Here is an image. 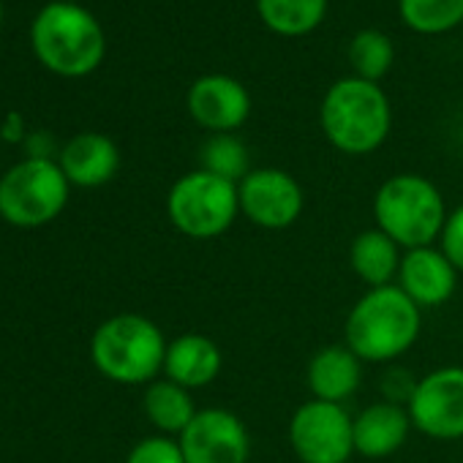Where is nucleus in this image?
Here are the masks:
<instances>
[{
  "label": "nucleus",
  "mask_w": 463,
  "mask_h": 463,
  "mask_svg": "<svg viewBox=\"0 0 463 463\" xmlns=\"http://www.w3.org/2000/svg\"><path fill=\"white\" fill-rule=\"evenodd\" d=\"M420 311L398 284L368 289L346 317L344 344L363 363H392L417 344L422 330Z\"/></svg>",
  "instance_id": "nucleus-1"
},
{
  "label": "nucleus",
  "mask_w": 463,
  "mask_h": 463,
  "mask_svg": "<svg viewBox=\"0 0 463 463\" xmlns=\"http://www.w3.org/2000/svg\"><path fill=\"white\" fill-rule=\"evenodd\" d=\"M319 123L335 150L346 156H368L390 137L392 109L379 82L346 77L325 93Z\"/></svg>",
  "instance_id": "nucleus-2"
},
{
  "label": "nucleus",
  "mask_w": 463,
  "mask_h": 463,
  "mask_svg": "<svg viewBox=\"0 0 463 463\" xmlns=\"http://www.w3.org/2000/svg\"><path fill=\"white\" fill-rule=\"evenodd\" d=\"M376 229L392 238L403 251L433 246L444 229L447 207L444 196L422 175H392L373 196Z\"/></svg>",
  "instance_id": "nucleus-3"
},
{
  "label": "nucleus",
  "mask_w": 463,
  "mask_h": 463,
  "mask_svg": "<svg viewBox=\"0 0 463 463\" xmlns=\"http://www.w3.org/2000/svg\"><path fill=\"white\" fill-rule=\"evenodd\" d=\"M166 346L156 322L139 314H118L93 333L90 360L109 382L150 384L164 371Z\"/></svg>",
  "instance_id": "nucleus-4"
},
{
  "label": "nucleus",
  "mask_w": 463,
  "mask_h": 463,
  "mask_svg": "<svg viewBox=\"0 0 463 463\" xmlns=\"http://www.w3.org/2000/svg\"><path fill=\"white\" fill-rule=\"evenodd\" d=\"M33 50L39 61L63 77H85L99 69L107 42L90 12L74 4H50L33 23Z\"/></svg>",
  "instance_id": "nucleus-5"
},
{
  "label": "nucleus",
  "mask_w": 463,
  "mask_h": 463,
  "mask_svg": "<svg viewBox=\"0 0 463 463\" xmlns=\"http://www.w3.org/2000/svg\"><path fill=\"white\" fill-rule=\"evenodd\" d=\"M166 215L185 238L213 241L221 238L241 215L238 183L213 172L194 169L175 180L166 194Z\"/></svg>",
  "instance_id": "nucleus-6"
},
{
  "label": "nucleus",
  "mask_w": 463,
  "mask_h": 463,
  "mask_svg": "<svg viewBox=\"0 0 463 463\" xmlns=\"http://www.w3.org/2000/svg\"><path fill=\"white\" fill-rule=\"evenodd\" d=\"M69 185L61 164L33 156L0 177V215L20 229L44 226L63 213Z\"/></svg>",
  "instance_id": "nucleus-7"
},
{
  "label": "nucleus",
  "mask_w": 463,
  "mask_h": 463,
  "mask_svg": "<svg viewBox=\"0 0 463 463\" xmlns=\"http://www.w3.org/2000/svg\"><path fill=\"white\" fill-rule=\"evenodd\" d=\"M352 414L344 403L306 401L289 420V444L300 463H349L354 452Z\"/></svg>",
  "instance_id": "nucleus-8"
},
{
  "label": "nucleus",
  "mask_w": 463,
  "mask_h": 463,
  "mask_svg": "<svg viewBox=\"0 0 463 463\" xmlns=\"http://www.w3.org/2000/svg\"><path fill=\"white\" fill-rule=\"evenodd\" d=\"M411 425L436 441L463 439V368L444 365L425 373L406 403Z\"/></svg>",
  "instance_id": "nucleus-9"
},
{
  "label": "nucleus",
  "mask_w": 463,
  "mask_h": 463,
  "mask_svg": "<svg viewBox=\"0 0 463 463\" xmlns=\"http://www.w3.org/2000/svg\"><path fill=\"white\" fill-rule=\"evenodd\" d=\"M238 199L246 221L268 232L289 229L306 207V194L300 183L289 172L276 166L251 169L238 183Z\"/></svg>",
  "instance_id": "nucleus-10"
},
{
  "label": "nucleus",
  "mask_w": 463,
  "mask_h": 463,
  "mask_svg": "<svg viewBox=\"0 0 463 463\" xmlns=\"http://www.w3.org/2000/svg\"><path fill=\"white\" fill-rule=\"evenodd\" d=\"M185 463H249L251 439L243 420L221 406L199 409L177 436Z\"/></svg>",
  "instance_id": "nucleus-11"
},
{
  "label": "nucleus",
  "mask_w": 463,
  "mask_h": 463,
  "mask_svg": "<svg viewBox=\"0 0 463 463\" xmlns=\"http://www.w3.org/2000/svg\"><path fill=\"white\" fill-rule=\"evenodd\" d=\"M188 115L210 134H235L251 115V96L229 74H204L188 90Z\"/></svg>",
  "instance_id": "nucleus-12"
},
{
  "label": "nucleus",
  "mask_w": 463,
  "mask_h": 463,
  "mask_svg": "<svg viewBox=\"0 0 463 463\" xmlns=\"http://www.w3.org/2000/svg\"><path fill=\"white\" fill-rule=\"evenodd\" d=\"M398 287L420 308H436V306H444L455 295L458 270L449 265V260L436 246L411 249L403 254Z\"/></svg>",
  "instance_id": "nucleus-13"
},
{
  "label": "nucleus",
  "mask_w": 463,
  "mask_h": 463,
  "mask_svg": "<svg viewBox=\"0 0 463 463\" xmlns=\"http://www.w3.org/2000/svg\"><path fill=\"white\" fill-rule=\"evenodd\" d=\"M411 428L414 425L403 403H392V401L371 403L352 420L354 452L371 460L387 458L406 444Z\"/></svg>",
  "instance_id": "nucleus-14"
},
{
  "label": "nucleus",
  "mask_w": 463,
  "mask_h": 463,
  "mask_svg": "<svg viewBox=\"0 0 463 463\" xmlns=\"http://www.w3.org/2000/svg\"><path fill=\"white\" fill-rule=\"evenodd\" d=\"M363 382V360L346 344H330L314 352L306 368V384L317 401L346 403Z\"/></svg>",
  "instance_id": "nucleus-15"
},
{
  "label": "nucleus",
  "mask_w": 463,
  "mask_h": 463,
  "mask_svg": "<svg viewBox=\"0 0 463 463\" xmlns=\"http://www.w3.org/2000/svg\"><path fill=\"white\" fill-rule=\"evenodd\" d=\"M223 368L221 346L202 335V333H185L169 341L166 357H164V373L169 382L185 387V390H202L218 379Z\"/></svg>",
  "instance_id": "nucleus-16"
},
{
  "label": "nucleus",
  "mask_w": 463,
  "mask_h": 463,
  "mask_svg": "<svg viewBox=\"0 0 463 463\" xmlns=\"http://www.w3.org/2000/svg\"><path fill=\"white\" fill-rule=\"evenodd\" d=\"M61 169L71 185L80 188H99L109 183L120 166L118 145L104 134H77L61 150Z\"/></svg>",
  "instance_id": "nucleus-17"
},
{
  "label": "nucleus",
  "mask_w": 463,
  "mask_h": 463,
  "mask_svg": "<svg viewBox=\"0 0 463 463\" xmlns=\"http://www.w3.org/2000/svg\"><path fill=\"white\" fill-rule=\"evenodd\" d=\"M401 262V246L376 226L360 232L349 246V268L368 289L395 284Z\"/></svg>",
  "instance_id": "nucleus-18"
},
{
  "label": "nucleus",
  "mask_w": 463,
  "mask_h": 463,
  "mask_svg": "<svg viewBox=\"0 0 463 463\" xmlns=\"http://www.w3.org/2000/svg\"><path fill=\"white\" fill-rule=\"evenodd\" d=\"M142 409H145V417L150 420V425L161 436H172V439H177L199 411L191 398V390H185L169 379H156L147 384Z\"/></svg>",
  "instance_id": "nucleus-19"
},
{
  "label": "nucleus",
  "mask_w": 463,
  "mask_h": 463,
  "mask_svg": "<svg viewBox=\"0 0 463 463\" xmlns=\"http://www.w3.org/2000/svg\"><path fill=\"white\" fill-rule=\"evenodd\" d=\"M257 12L265 28L279 36H306L322 25L327 0H257Z\"/></svg>",
  "instance_id": "nucleus-20"
},
{
  "label": "nucleus",
  "mask_w": 463,
  "mask_h": 463,
  "mask_svg": "<svg viewBox=\"0 0 463 463\" xmlns=\"http://www.w3.org/2000/svg\"><path fill=\"white\" fill-rule=\"evenodd\" d=\"M406 28L422 36H439L463 23V0H398Z\"/></svg>",
  "instance_id": "nucleus-21"
},
{
  "label": "nucleus",
  "mask_w": 463,
  "mask_h": 463,
  "mask_svg": "<svg viewBox=\"0 0 463 463\" xmlns=\"http://www.w3.org/2000/svg\"><path fill=\"white\" fill-rule=\"evenodd\" d=\"M392 63H395V47H392L390 36H384L382 31H373V28L354 33V39L349 44V66H352L354 77L379 82L392 69Z\"/></svg>",
  "instance_id": "nucleus-22"
},
{
  "label": "nucleus",
  "mask_w": 463,
  "mask_h": 463,
  "mask_svg": "<svg viewBox=\"0 0 463 463\" xmlns=\"http://www.w3.org/2000/svg\"><path fill=\"white\" fill-rule=\"evenodd\" d=\"M199 161L204 172H213L223 180L241 183L251 166H249V150L246 145L235 137V134H213L199 153Z\"/></svg>",
  "instance_id": "nucleus-23"
},
{
  "label": "nucleus",
  "mask_w": 463,
  "mask_h": 463,
  "mask_svg": "<svg viewBox=\"0 0 463 463\" xmlns=\"http://www.w3.org/2000/svg\"><path fill=\"white\" fill-rule=\"evenodd\" d=\"M126 463H185V458H183L177 439L158 433V436H147V439L137 441L131 447Z\"/></svg>",
  "instance_id": "nucleus-24"
},
{
  "label": "nucleus",
  "mask_w": 463,
  "mask_h": 463,
  "mask_svg": "<svg viewBox=\"0 0 463 463\" xmlns=\"http://www.w3.org/2000/svg\"><path fill=\"white\" fill-rule=\"evenodd\" d=\"M439 249L449 260V265L458 273H463V204L447 213L444 229L439 235Z\"/></svg>",
  "instance_id": "nucleus-25"
},
{
  "label": "nucleus",
  "mask_w": 463,
  "mask_h": 463,
  "mask_svg": "<svg viewBox=\"0 0 463 463\" xmlns=\"http://www.w3.org/2000/svg\"><path fill=\"white\" fill-rule=\"evenodd\" d=\"M63 4H71V0H63Z\"/></svg>",
  "instance_id": "nucleus-26"
},
{
  "label": "nucleus",
  "mask_w": 463,
  "mask_h": 463,
  "mask_svg": "<svg viewBox=\"0 0 463 463\" xmlns=\"http://www.w3.org/2000/svg\"><path fill=\"white\" fill-rule=\"evenodd\" d=\"M0 14H4V12H0Z\"/></svg>",
  "instance_id": "nucleus-27"
}]
</instances>
